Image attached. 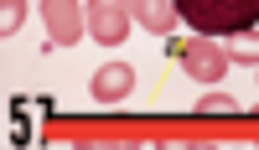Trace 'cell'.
Segmentation results:
<instances>
[{"label":"cell","mask_w":259,"mask_h":150,"mask_svg":"<svg viewBox=\"0 0 259 150\" xmlns=\"http://www.w3.org/2000/svg\"><path fill=\"white\" fill-rule=\"evenodd\" d=\"M177 16L202 36H239L259 26V0H177Z\"/></svg>","instance_id":"1"}]
</instances>
